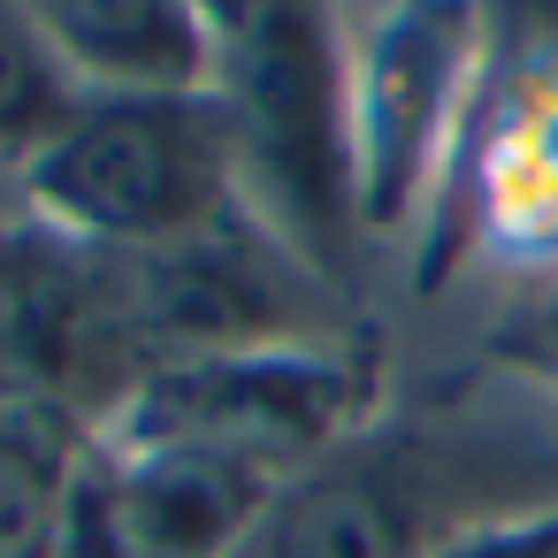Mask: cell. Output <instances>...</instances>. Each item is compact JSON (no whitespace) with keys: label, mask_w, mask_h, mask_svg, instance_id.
Masks as SVG:
<instances>
[{"label":"cell","mask_w":558,"mask_h":558,"mask_svg":"<svg viewBox=\"0 0 558 558\" xmlns=\"http://www.w3.org/2000/svg\"><path fill=\"white\" fill-rule=\"evenodd\" d=\"M535 512H558V390L489 352L291 474L245 558H451Z\"/></svg>","instance_id":"1"},{"label":"cell","mask_w":558,"mask_h":558,"mask_svg":"<svg viewBox=\"0 0 558 558\" xmlns=\"http://www.w3.org/2000/svg\"><path fill=\"white\" fill-rule=\"evenodd\" d=\"M276 489L184 444H85L70 558H245Z\"/></svg>","instance_id":"8"},{"label":"cell","mask_w":558,"mask_h":558,"mask_svg":"<svg viewBox=\"0 0 558 558\" xmlns=\"http://www.w3.org/2000/svg\"><path fill=\"white\" fill-rule=\"evenodd\" d=\"M451 558H558V512H535V520H505L474 543H459Z\"/></svg>","instance_id":"13"},{"label":"cell","mask_w":558,"mask_h":558,"mask_svg":"<svg viewBox=\"0 0 558 558\" xmlns=\"http://www.w3.org/2000/svg\"><path fill=\"white\" fill-rule=\"evenodd\" d=\"M16 192L32 222L93 253H161L245 207L238 138L215 93H85Z\"/></svg>","instance_id":"4"},{"label":"cell","mask_w":558,"mask_h":558,"mask_svg":"<svg viewBox=\"0 0 558 558\" xmlns=\"http://www.w3.org/2000/svg\"><path fill=\"white\" fill-rule=\"evenodd\" d=\"M558 276V0H474V77L413 222V291Z\"/></svg>","instance_id":"3"},{"label":"cell","mask_w":558,"mask_h":558,"mask_svg":"<svg viewBox=\"0 0 558 558\" xmlns=\"http://www.w3.org/2000/svg\"><path fill=\"white\" fill-rule=\"evenodd\" d=\"M116 329H123L131 383L177 360H215V352L367 344L360 299L322 283L253 207L222 215L215 230L184 245L116 253Z\"/></svg>","instance_id":"5"},{"label":"cell","mask_w":558,"mask_h":558,"mask_svg":"<svg viewBox=\"0 0 558 558\" xmlns=\"http://www.w3.org/2000/svg\"><path fill=\"white\" fill-rule=\"evenodd\" d=\"M383 405L375 337L367 344H276V352H215L154 367L116 398L93 444H184L238 459L268 482L306 474Z\"/></svg>","instance_id":"6"},{"label":"cell","mask_w":558,"mask_h":558,"mask_svg":"<svg viewBox=\"0 0 558 558\" xmlns=\"http://www.w3.org/2000/svg\"><path fill=\"white\" fill-rule=\"evenodd\" d=\"M474 77V0H390L352 54V169L375 245H398L436 184Z\"/></svg>","instance_id":"7"},{"label":"cell","mask_w":558,"mask_h":558,"mask_svg":"<svg viewBox=\"0 0 558 558\" xmlns=\"http://www.w3.org/2000/svg\"><path fill=\"white\" fill-rule=\"evenodd\" d=\"M215 100L238 138L245 207L344 299H360L375 238L352 169V54L337 0H238L222 16Z\"/></svg>","instance_id":"2"},{"label":"cell","mask_w":558,"mask_h":558,"mask_svg":"<svg viewBox=\"0 0 558 558\" xmlns=\"http://www.w3.org/2000/svg\"><path fill=\"white\" fill-rule=\"evenodd\" d=\"M85 108V85L47 47L24 0H0V169L24 177L32 154L54 146V131Z\"/></svg>","instance_id":"11"},{"label":"cell","mask_w":558,"mask_h":558,"mask_svg":"<svg viewBox=\"0 0 558 558\" xmlns=\"http://www.w3.org/2000/svg\"><path fill=\"white\" fill-rule=\"evenodd\" d=\"M497 360H512V367H527V375H543L550 390H558V276H543V291H535V306L489 344Z\"/></svg>","instance_id":"12"},{"label":"cell","mask_w":558,"mask_h":558,"mask_svg":"<svg viewBox=\"0 0 558 558\" xmlns=\"http://www.w3.org/2000/svg\"><path fill=\"white\" fill-rule=\"evenodd\" d=\"M199 9H207V16H215V32H222V16L238 9V0H199Z\"/></svg>","instance_id":"14"},{"label":"cell","mask_w":558,"mask_h":558,"mask_svg":"<svg viewBox=\"0 0 558 558\" xmlns=\"http://www.w3.org/2000/svg\"><path fill=\"white\" fill-rule=\"evenodd\" d=\"M85 428L39 405H0V558H70Z\"/></svg>","instance_id":"10"},{"label":"cell","mask_w":558,"mask_h":558,"mask_svg":"<svg viewBox=\"0 0 558 558\" xmlns=\"http://www.w3.org/2000/svg\"><path fill=\"white\" fill-rule=\"evenodd\" d=\"M85 93H215L222 32L199 0H24Z\"/></svg>","instance_id":"9"}]
</instances>
